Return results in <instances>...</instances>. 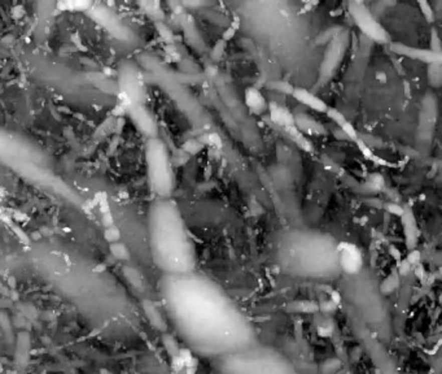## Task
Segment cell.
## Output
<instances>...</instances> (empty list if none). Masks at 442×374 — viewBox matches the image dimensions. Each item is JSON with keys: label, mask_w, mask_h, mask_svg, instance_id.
<instances>
[{"label": "cell", "mask_w": 442, "mask_h": 374, "mask_svg": "<svg viewBox=\"0 0 442 374\" xmlns=\"http://www.w3.org/2000/svg\"><path fill=\"white\" fill-rule=\"evenodd\" d=\"M295 126L305 136H324L327 129L319 121L306 113L295 114Z\"/></svg>", "instance_id": "13"}, {"label": "cell", "mask_w": 442, "mask_h": 374, "mask_svg": "<svg viewBox=\"0 0 442 374\" xmlns=\"http://www.w3.org/2000/svg\"><path fill=\"white\" fill-rule=\"evenodd\" d=\"M222 51H225V41H219V43H216L213 48V52H211V57L213 59H219L222 56Z\"/></svg>", "instance_id": "24"}, {"label": "cell", "mask_w": 442, "mask_h": 374, "mask_svg": "<svg viewBox=\"0 0 442 374\" xmlns=\"http://www.w3.org/2000/svg\"><path fill=\"white\" fill-rule=\"evenodd\" d=\"M282 130L286 133L287 137H288L293 143H296L301 150H304V151L306 152L313 151V143L310 142V139L305 136V134H302L296 126H291V128H286V129H282Z\"/></svg>", "instance_id": "16"}, {"label": "cell", "mask_w": 442, "mask_h": 374, "mask_svg": "<svg viewBox=\"0 0 442 374\" xmlns=\"http://www.w3.org/2000/svg\"><path fill=\"white\" fill-rule=\"evenodd\" d=\"M349 13L351 19L357 25V28L366 35L367 38L373 41L375 43L390 44L392 38L388 34L384 26L373 16L372 12L367 8L363 2H350L349 3Z\"/></svg>", "instance_id": "5"}, {"label": "cell", "mask_w": 442, "mask_h": 374, "mask_svg": "<svg viewBox=\"0 0 442 374\" xmlns=\"http://www.w3.org/2000/svg\"><path fill=\"white\" fill-rule=\"evenodd\" d=\"M389 46V50L392 51L393 54L398 55V56L407 57L411 60H416V61H421V63H425L426 65L434 63H442V54L441 52H434V51L429 50V48H420V47H414V46H406L403 43H398V42H392Z\"/></svg>", "instance_id": "8"}, {"label": "cell", "mask_w": 442, "mask_h": 374, "mask_svg": "<svg viewBox=\"0 0 442 374\" xmlns=\"http://www.w3.org/2000/svg\"><path fill=\"white\" fill-rule=\"evenodd\" d=\"M326 114L329 117V118L332 119L336 125L339 126L340 130H341V132L346 136V138L350 139V141H355V142L359 139V134L357 133V130H355L354 126L351 125L350 121H349V119H346V117L344 116V114H342L340 110H337L336 108L329 107V109L327 110Z\"/></svg>", "instance_id": "15"}, {"label": "cell", "mask_w": 442, "mask_h": 374, "mask_svg": "<svg viewBox=\"0 0 442 374\" xmlns=\"http://www.w3.org/2000/svg\"><path fill=\"white\" fill-rule=\"evenodd\" d=\"M385 208H386V211L390 212V213L395 214V216H398V217H401L402 212H403V207H401V205H397V204H393V203H390V204H386Z\"/></svg>", "instance_id": "25"}, {"label": "cell", "mask_w": 442, "mask_h": 374, "mask_svg": "<svg viewBox=\"0 0 442 374\" xmlns=\"http://www.w3.org/2000/svg\"><path fill=\"white\" fill-rule=\"evenodd\" d=\"M112 252L117 259H125L127 256V251L123 248L121 244H113L112 245Z\"/></svg>", "instance_id": "23"}, {"label": "cell", "mask_w": 442, "mask_h": 374, "mask_svg": "<svg viewBox=\"0 0 442 374\" xmlns=\"http://www.w3.org/2000/svg\"><path fill=\"white\" fill-rule=\"evenodd\" d=\"M147 174L152 191L158 199H169L173 194L175 178L166 146L158 137L148 139L145 147Z\"/></svg>", "instance_id": "3"}, {"label": "cell", "mask_w": 442, "mask_h": 374, "mask_svg": "<svg viewBox=\"0 0 442 374\" xmlns=\"http://www.w3.org/2000/svg\"><path fill=\"white\" fill-rule=\"evenodd\" d=\"M401 222H402V227H403L406 247H407L410 251H412V250H415V245H416L417 243V238H419V229H417V223H416V218H415L414 211H412L410 207H403V212H402L401 214Z\"/></svg>", "instance_id": "11"}, {"label": "cell", "mask_w": 442, "mask_h": 374, "mask_svg": "<svg viewBox=\"0 0 442 374\" xmlns=\"http://www.w3.org/2000/svg\"><path fill=\"white\" fill-rule=\"evenodd\" d=\"M270 119L273 121L274 125H276L280 129H286L295 126V114L286 107H282L278 103H269Z\"/></svg>", "instance_id": "14"}, {"label": "cell", "mask_w": 442, "mask_h": 374, "mask_svg": "<svg viewBox=\"0 0 442 374\" xmlns=\"http://www.w3.org/2000/svg\"><path fill=\"white\" fill-rule=\"evenodd\" d=\"M270 87L276 90V91L283 92V94H288L291 95L292 90H293V86H291L288 82H284V81H275V82H271L270 83Z\"/></svg>", "instance_id": "20"}, {"label": "cell", "mask_w": 442, "mask_h": 374, "mask_svg": "<svg viewBox=\"0 0 442 374\" xmlns=\"http://www.w3.org/2000/svg\"><path fill=\"white\" fill-rule=\"evenodd\" d=\"M291 96L295 100H297L298 103L304 104L305 107L310 108L314 112H318V113H327V110L329 109V105L323 100L320 99L319 96H317L315 94H313L311 91L306 90V88L302 87H293L291 92Z\"/></svg>", "instance_id": "10"}, {"label": "cell", "mask_w": 442, "mask_h": 374, "mask_svg": "<svg viewBox=\"0 0 442 374\" xmlns=\"http://www.w3.org/2000/svg\"><path fill=\"white\" fill-rule=\"evenodd\" d=\"M437 121V99L430 92L425 95L421 104L420 118H419V138L423 142L432 138L433 129Z\"/></svg>", "instance_id": "7"}, {"label": "cell", "mask_w": 442, "mask_h": 374, "mask_svg": "<svg viewBox=\"0 0 442 374\" xmlns=\"http://www.w3.org/2000/svg\"><path fill=\"white\" fill-rule=\"evenodd\" d=\"M149 231L154 261L161 269L169 276L193 272L194 247L174 201H154L149 211Z\"/></svg>", "instance_id": "2"}, {"label": "cell", "mask_w": 442, "mask_h": 374, "mask_svg": "<svg viewBox=\"0 0 442 374\" xmlns=\"http://www.w3.org/2000/svg\"><path fill=\"white\" fill-rule=\"evenodd\" d=\"M426 77L432 88H439L442 83V63L429 64L426 68Z\"/></svg>", "instance_id": "17"}, {"label": "cell", "mask_w": 442, "mask_h": 374, "mask_svg": "<svg viewBox=\"0 0 442 374\" xmlns=\"http://www.w3.org/2000/svg\"><path fill=\"white\" fill-rule=\"evenodd\" d=\"M244 103L252 113L257 114V116L266 113L269 109V103H267L266 98L256 87H248L245 90Z\"/></svg>", "instance_id": "12"}, {"label": "cell", "mask_w": 442, "mask_h": 374, "mask_svg": "<svg viewBox=\"0 0 442 374\" xmlns=\"http://www.w3.org/2000/svg\"><path fill=\"white\" fill-rule=\"evenodd\" d=\"M397 285H398V277L395 276V274H392L383 283V290L385 293H393V290L397 287Z\"/></svg>", "instance_id": "21"}, {"label": "cell", "mask_w": 442, "mask_h": 374, "mask_svg": "<svg viewBox=\"0 0 442 374\" xmlns=\"http://www.w3.org/2000/svg\"><path fill=\"white\" fill-rule=\"evenodd\" d=\"M419 8H420L421 13H423V16L424 19L426 20V22H428V24H433V22H434V19H436L433 7L430 6L428 2H424L423 0V2H419Z\"/></svg>", "instance_id": "18"}, {"label": "cell", "mask_w": 442, "mask_h": 374, "mask_svg": "<svg viewBox=\"0 0 442 374\" xmlns=\"http://www.w3.org/2000/svg\"><path fill=\"white\" fill-rule=\"evenodd\" d=\"M130 117L134 121L139 130L144 133L148 138H156L157 137V125L152 114L145 109L140 103L132 104L130 108Z\"/></svg>", "instance_id": "9"}, {"label": "cell", "mask_w": 442, "mask_h": 374, "mask_svg": "<svg viewBox=\"0 0 442 374\" xmlns=\"http://www.w3.org/2000/svg\"><path fill=\"white\" fill-rule=\"evenodd\" d=\"M167 296L182 334L204 352H231L249 344L248 321L210 280L191 273L169 276Z\"/></svg>", "instance_id": "1"}, {"label": "cell", "mask_w": 442, "mask_h": 374, "mask_svg": "<svg viewBox=\"0 0 442 374\" xmlns=\"http://www.w3.org/2000/svg\"><path fill=\"white\" fill-rule=\"evenodd\" d=\"M429 50L434 51V52H441V43H439V37L438 34H437L436 29H432V33H430Z\"/></svg>", "instance_id": "22"}, {"label": "cell", "mask_w": 442, "mask_h": 374, "mask_svg": "<svg viewBox=\"0 0 442 374\" xmlns=\"http://www.w3.org/2000/svg\"><path fill=\"white\" fill-rule=\"evenodd\" d=\"M339 269L348 274H357L363 267V255L361 248L353 243L341 242L336 247Z\"/></svg>", "instance_id": "6"}, {"label": "cell", "mask_w": 442, "mask_h": 374, "mask_svg": "<svg viewBox=\"0 0 442 374\" xmlns=\"http://www.w3.org/2000/svg\"><path fill=\"white\" fill-rule=\"evenodd\" d=\"M344 28H340V26H335V28H331L329 30L323 32V34L319 37V43H328V42L332 41L336 35L339 34Z\"/></svg>", "instance_id": "19"}, {"label": "cell", "mask_w": 442, "mask_h": 374, "mask_svg": "<svg viewBox=\"0 0 442 374\" xmlns=\"http://www.w3.org/2000/svg\"><path fill=\"white\" fill-rule=\"evenodd\" d=\"M349 44H350V33L346 29H342L332 41L327 43L323 59L319 66V74H318L315 87H323L328 82L332 81L345 59Z\"/></svg>", "instance_id": "4"}]
</instances>
